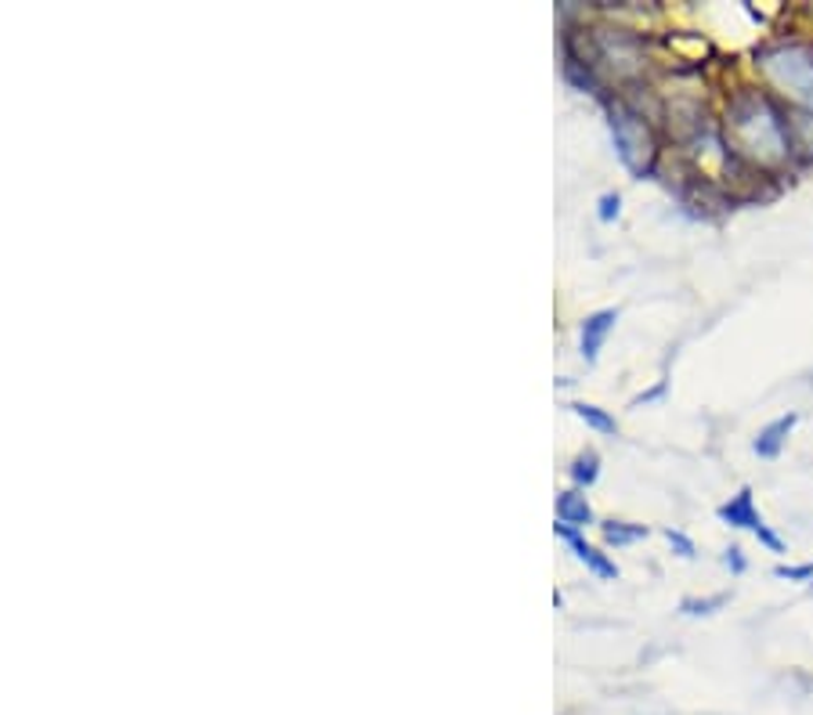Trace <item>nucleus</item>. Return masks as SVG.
I'll list each match as a JSON object with an SVG mask.
<instances>
[{
    "label": "nucleus",
    "mask_w": 813,
    "mask_h": 715,
    "mask_svg": "<svg viewBox=\"0 0 813 715\" xmlns=\"http://www.w3.org/2000/svg\"><path fill=\"white\" fill-rule=\"evenodd\" d=\"M553 531H557V539H564L571 546V553L579 556V560L590 567V571L596 575V578H604V582H615L618 578V564L612 560L607 553H601V550H593L590 542H586L582 535H579V528H571V525H553Z\"/></svg>",
    "instance_id": "obj_5"
},
{
    "label": "nucleus",
    "mask_w": 813,
    "mask_h": 715,
    "mask_svg": "<svg viewBox=\"0 0 813 715\" xmlns=\"http://www.w3.org/2000/svg\"><path fill=\"white\" fill-rule=\"evenodd\" d=\"M716 517L727 528H741V531H755L763 525V514L755 509V492H752V488H741L738 495L727 498V503L716 509Z\"/></svg>",
    "instance_id": "obj_7"
},
{
    "label": "nucleus",
    "mask_w": 813,
    "mask_h": 715,
    "mask_svg": "<svg viewBox=\"0 0 813 715\" xmlns=\"http://www.w3.org/2000/svg\"><path fill=\"white\" fill-rule=\"evenodd\" d=\"M755 70L763 73L766 90L785 106L813 109V40H771L755 48Z\"/></svg>",
    "instance_id": "obj_2"
},
{
    "label": "nucleus",
    "mask_w": 813,
    "mask_h": 715,
    "mask_svg": "<svg viewBox=\"0 0 813 715\" xmlns=\"http://www.w3.org/2000/svg\"><path fill=\"white\" fill-rule=\"evenodd\" d=\"M571 408H575V416H579L586 427L596 430V434H618L615 416L604 412V408H596V405H571Z\"/></svg>",
    "instance_id": "obj_12"
},
{
    "label": "nucleus",
    "mask_w": 813,
    "mask_h": 715,
    "mask_svg": "<svg viewBox=\"0 0 813 715\" xmlns=\"http://www.w3.org/2000/svg\"><path fill=\"white\" fill-rule=\"evenodd\" d=\"M557 520L561 525H571V528L593 525V509H590V503H586V495H579V492L557 495Z\"/></svg>",
    "instance_id": "obj_10"
},
{
    "label": "nucleus",
    "mask_w": 813,
    "mask_h": 715,
    "mask_svg": "<svg viewBox=\"0 0 813 715\" xmlns=\"http://www.w3.org/2000/svg\"><path fill=\"white\" fill-rule=\"evenodd\" d=\"M601 531L607 546H632V542L648 539V525H632V520H604Z\"/></svg>",
    "instance_id": "obj_11"
},
{
    "label": "nucleus",
    "mask_w": 813,
    "mask_h": 715,
    "mask_svg": "<svg viewBox=\"0 0 813 715\" xmlns=\"http://www.w3.org/2000/svg\"><path fill=\"white\" fill-rule=\"evenodd\" d=\"M665 539H669V546L676 550V556H683V560H694V556H698L694 542L687 539L680 528H665Z\"/></svg>",
    "instance_id": "obj_16"
},
{
    "label": "nucleus",
    "mask_w": 813,
    "mask_h": 715,
    "mask_svg": "<svg viewBox=\"0 0 813 715\" xmlns=\"http://www.w3.org/2000/svg\"><path fill=\"white\" fill-rule=\"evenodd\" d=\"M723 564L730 567V575H744V567H749V560H744V550H741V546H727V550H723Z\"/></svg>",
    "instance_id": "obj_19"
},
{
    "label": "nucleus",
    "mask_w": 813,
    "mask_h": 715,
    "mask_svg": "<svg viewBox=\"0 0 813 715\" xmlns=\"http://www.w3.org/2000/svg\"><path fill=\"white\" fill-rule=\"evenodd\" d=\"M727 149L763 174L796 170L792 138H788V106L766 87H738L723 112Z\"/></svg>",
    "instance_id": "obj_1"
},
{
    "label": "nucleus",
    "mask_w": 813,
    "mask_h": 715,
    "mask_svg": "<svg viewBox=\"0 0 813 715\" xmlns=\"http://www.w3.org/2000/svg\"><path fill=\"white\" fill-rule=\"evenodd\" d=\"M615 322H618V311L615 308H604V311H593L590 318L582 322V329H579V347H582V358L590 361H596V355H601V347H604V340L612 336V329H615Z\"/></svg>",
    "instance_id": "obj_9"
},
{
    "label": "nucleus",
    "mask_w": 813,
    "mask_h": 715,
    "mask_svg": "<svg viewBox=\"0 0 813 715\" xmlns=\"http://www.w3.org/2000/svg\"><path fill=\"white\" fill-rule=\"evenodd\" d=\"M596 70L601 62H607L615 70L618 79H640L643 76V37L618 26H601L593 29V51L586 59Z\"/></svg>",
    "instance_id": "obj_4"
},
{
    "label": "nucleus",
    "mask_w": 813,
    "mask_h": 715,
    "mask_svg": "<svg viewBox=\"0 0 813 715\" xmlns=\"http://www.w3.org/2000/svg\"><path fill=\"white\" fill-rule=\"evenodd\" d=\"M752 535H755V542H760V546H766V550H771V553H785V539L777 535V531H774L771 525H766V520H763L760 528L752 531Z\"/></svg>",
    "instance_id": "obj_18"
},
{
    "label": "nucleus",
    "mask_w": 813,
    "mask_h": 715,
    "mask_svg": "<svg viewBox=\"0 0 813 715\" xmlns=\"http://www.w3.org/2000/svg\"><path fill=\"white\" fill-rule=\"evenodd\" d=\"M730 600V593H716V596H687L683 604H680V611L683 615H691V618H698V615H713V611H719L723 604Z\"/></svg>",
    "instance_id": "obj_14"
},
{
    "label": "nucleus",
    "mask_w": 813,
    "mask_h": 715,
    "mask_svg": "<svg viewBox=\"0 0 813 715\" xmlns=\"http://www.w3.org/2000/svg\"><path fill=\"white\" fill-rule=\"evenodd\" d=\"M596 473H601V456H596L593 448L579 452V456H575V463H571V481L590 488L596 481Z\"/></svg>",
    "instance_id": "obj_13"
},
{
    "label": "nucleus",
    "mask_w": 813,
    "mask_h": 715,
    "mask_svg": "<svg viewBox=\"0 0 813 715\" xmlns=\"http://www.w3.org/2000/svg\"><path fill=\"white\" fill-rule=\"evenodd\" d=\"M774 578H788V582H810L813 585V560L810 564H777Z\"/></svg>",
    "instance_id": "obj_15"
},
{
    "label": "nucleus",
    "mask_w": 813,
    "mask_h": 715,
    "mask_svg": "<svg viewBox=\"0 0 813 715\" xmlns=\"http://www.w3.org/2000/svg\"><path fill=\"white\" fill-rule=\"evenodd\" d=\"M810 593H813V585H810Z\"/></svg>",
    "instance_id": "obj_21"
},
{
    "label": "nucleus",
    "mask_w": 813,
    "mask_h": 715,
    "mask_svg": "<svg viewBox=\"0 0 813 715\" xmlns=\"http://www.w3.org/2000/svg\"><path fill=\"white\" fill-rule=\"evenodd\" d=\"M662 394H665V380H662V383H654L651 391H643V394H637V397H632V405H648V402H658Z\"/></svg>",
    "instance_id": "obj_20"
},
{
    "label": "nucleus",
    "mask_w": 813,
    "mask_h": 715,
    "mask_svg": "<svg viewBox=\"0 0 813 715\" xmlns=\"http://www.w3.org/2000/svg\"><path fill=\"white\" fill-rule=\"evenodd\" d=\"M607 131H612L615 152L632 177H648L658 163V138H654L651 116L629 98L607 101Z\"/></svg>",
    "instance_id": "obj_3"
},
{
    "label": "nucleus",
    "mask_w": 813,
    "mask_h": 715,
    "mask_svg": "<svg viewBox=\"0 0 813 715\" xmlns=\"http://www.w3.org/2000/svg\"><path fill=\"white\" fill-rule=\"evenodd\" d=\"M788 138H792L796 170L813 167V109L788 106Z\"/></svg>",
    "instance_id": "obj_8"
},
{
    "label": "nucleus",
    "mask_w": 813,
    "mask_h": 715,
    "mask_svg": "<svg viewBox=\"0 0 813 715\" xmlns=\"http://www.w3.org/2000/svg\"><path fill=\"white\" fill-rule=\"evenodd\" d=\"M596 207H601L596 210V218H601L604 224H612L618 218V210H623V196H618V192H604V196L596 199Z\"/></svg>",
    "instance_id": "obj_17"
},
{
    "label": "nucleus",
    "mask_w": 813,
    "mask_h": 715,
    "mask_svg": "<svg viewBox=\"0 0 813 715\" xmlns=\"http://www.w3.org/2000/svg\"><path fill=\"white\" fill-rule=\"evenodd\" d=\"M796 423H799V412H785V416H777V419H771L760 434H755V441H752V452L760 459H777L785 452V445H788V434L796 430Z\"/></svg>",
    "instance_id": "obj_6"
}]
</instances>
